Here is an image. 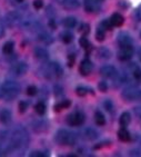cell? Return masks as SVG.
Returning a JSON list of instances; mask_svg holds the SVG:
<instances>
[{
    "label": "cell",
    "instance_id": "6da1fadb",
    "mask_svg": "<svg viewBox=\"0 0 141 157\" xmlns=\"http://www.w3.org/2000/svg\"><path fill=\"white\" fill-rule=\"evenodd\" d=\"M9 142L12 151H21L27 146L28 135L24 128H16L13 132H9Z\"/></svg>",
    "mask_w": 141,
    "mask_h": 157
},
{
    "label": "cell",
    "instance_id": "7a4b0ae2",
    "mask_svg": "<svg viewBox=\"0 0 141 157\" xmlns=\"http://www.w3.org/2000/svg\"><path fill=\"white\" fill-rule=\"evenodd\" d=\"M0 91H1V96L5 99L12 100L20 94V87H19V85L17 82H11V80H7V82H5L1 85Z\"/></svg>",
    "mask_w": 141,
    "mask_h": 157
},
{
    "label": "cell",
    "instance_id": "3957f363",
    "mask_svg": "<svg viewBox=\"0 0 141 157\" xmlns=\"http://www.w3.org/2000/svg\"><path fill=\"white\" fill-rule=\"evenodd\" d=\"M56 142L59 145H65V146H72L75 145L77 142V137L73 133L69 132L67 129H59L54 136Z\"/></svg>",
    "mask_w": 141,
    "mask_h": 157
},
{
    "label": "cell",
    "instance_id": "277c9868",
    "mask_svg": "<svg viewBox=\"0 0 141 157\" xmlns=\"http://www.w3.org/2000/svg\"><path fill=\"white\" fill-rule=\"evenodd\" d=\"M121 96L123 97V99L129 100V101H131V100H138L140 99L141 89H139L137 87H133V86H129V87L123 89Z\"/></svg>",
    "mask_w": 141,
    "mask_h": 157
},
{
    "label": "cell",
    "instance_id": "5b68a950",
    "mask_svg": "<svg viewBox=\"0 0 141 157\" xmlns=\"http://www.w3.org/2000/svg\"><path fill=\"white\" fill-rule=\"evenodd\" d=\"M10 151H11V147L9 142V132L7 130L0 132V155L7 154Z\"/></svg>",
    "mask_w": 141,
    "mask_h": 157
},
{
    "label": "cell",
    "instance_id": "8992f818",
    "mask_svg": "<svg viewBox=\"0 0 141 157\" xmlns=\"http://www.w3.org/2000/svg\"><path fill=\"white\" fill-rule=\"evenodd\" d=\"M84 121V115L81 112H75L70 114L67 118V123L70 126H80L83 124Z\"/></svg>",
    "mask_w": 141,
    "mask_h": 157
},
{
    "label": "cell",
    "instance_id": "52a82bcc",
    "mask_svg": "<svg viewBox=\"0 0 141 157\" xmlns=\"http://www.w3.org/2000/svg\"><path fill=\"white\" fill-rule=\"evenodd\" d=\"M133 47L132 46H124V47H120V50L118 52V58L121 61H127L131 59L133 56Z\"/></svg>",
    "mask_w": 141,
    "mask_h": 157
},
{
    "label": "cell",
    "instance_id": "ba28073f",
    "mask_svg": "<svg viewBox=\"0 0 141 157\" xmlns=\"http://www.w3.org/2000/svg\"><path fill=\"white\" fill-rule=\"evenodd\" d=\"M47 75H46V77H50L51 76H54V77H61L62 76V68H61V66L59 65L58 63H49V66L47 67Z\"/></svg>",
    "mask_w": 141,
    "mask_h": 157
},
{
    "label": "cell",
    "instance_id": "9c48e42d",
    "mask_svg": "<svg viewBox=\"0 0 141 157\" xmlns=\"http://www.w3.org/2000/svg\"><path fill=\"white\" fill-rule=\"evenodd\" d=\"M28 70V65L24 61H20V63H15L12 68L10 69V73L11 75L16 76V77H20V76L24 75V74L27 73Z\"/></svg>",
    "mask_w": 141,
    "mask_h": 157
},
{
    "label": "cell",
    "instance_id": "30bf717a",
    "mask_svg": "<svg viewBox=\"0 0 141 157\" xmlns=\"http://www.w3.org/2000/svg\"><path fill=\"white\" fill-rule=\"evenodd\" d=\"M100 74H101L103 77H106V78H114V77L118 76L117 69H116L113 66H111V65H106V66L101 67Z\"/></svg>",
    "mask_w": 141,
    "mask_h": 157
},
{
    "label": "cell",
    "instance_id": "8fae6325",
    "mask_svg": "<svg viewBox=\"0 0 141 157\" xmlns=\"http://www.w3.org/2000/svg\"><path fill=\"white\" fill-rule=\"evenodd\" d=\"M21 21H22V18L17 12H10L6 17V22L8 24V26H18L21 24Z\"/></svg>",
    "mask_w": 141,
    "mask_h": 157
},
{
    "label": "cell",
    "instance_id": "7c38bea8",
    "mask_svg": "<svg viewBox=\"0 0 141 157\" xmlns=\"http://www.w3.org/2000/svg\"><path fill=\"white\" fill-rule=\"evenodd\" d=\"M79 71H80V74L82 76L90 75V73L92 71V63H91L89 59H83L80 63Z\"/></svg>",
    "mask_w": 141,
    "mask_h": 157
},
{
    "label": "cell",
    "instance_id": "4fadbf2b",
    "mask_svg": "<svg viewBox=\"0 0 141 157\" xmlns=\"http://www.w3.org/2000/svg\"><path fill=\"white\" fill-rule=\"evenodd\" d=\"M81 135H82V137H83L84 139H87V140H95V139H97L98 136H99L98 132H97L96 129L91 128V127L84 128V129L82 130Z\"/></svg>",
    "mask_w": 141,
    "mask_h": 157
},
{
    "label": "cell",
    "instance_id": "5bb4252c",
    "mask_svg": "<svg viewBox=\"0 0 141 157\" xmlns=\"http://www.w3.org/2000/svg\"><path fill=\"white\" fill-rule=\"evenodd\" d=\"M118 44L120 47L132 46V38L127 33H121L118 35Z\"/></svg>",
    "mask_w": 141,
    "mask_h": 157
},
{
    "label": "cell",
    "instance_id": "9a60e30c",
    "mask_svg": "<svg viewBox=\"0 0 141 157\" xmlns=\"http://www.w3.org/2000/svg\"><path fill=\"white\" fill-rule=\"evenodd\" d=\"M59 2L66 9H78L80 7V1L79 0H59Z\"/></svg>",
    "mask_w": 141,
    "mask_h": 157
},
{
    "label": "cell",
    "instance_id": "2e32d148",
    "mask_svg": "<svg viewBox=\"0 0 141 157\" xmlns=\"http://www.w3.org/2000/svg\"><path fill=\"white\" fill-rule=\"evenodd\" d=\"M11 113H10L9 109H1L0 110V121L2 123V124L7 125L9 124L10 121H11Z\"/></svg>",
    "mask_w": 141,
    "mask_h": 157
},
{
    "label": "cell",
    "instance_id": "e0dca14e",
    "mask_svg": "<svg viewBox=\"0 0 141 157\" xmlns=\"http://www.w3.org/2000/svg\"><path fill=\"white\" fill-rule=\"evenodd\" d=\"M98 1L97 0H84V9L87 12H93L98 9Z\"/></svg>",
    "mask_w": 141,
    "mask_h": 157
},
{
    "label": "cell",
    "instance_id": "ac0fdd59",
    "mask_svg": "<svg viewBox=\"0 0 141 157\" xmlns=\"http://www.w3.org/2000/svg\"><path fill=\"white\" fill-rule=\"evenodd\" d=\"M35 56H36V58H38L39 60H47L49 55H48V52H47L45 48L37 47V48H35Z\"/></svg>",
    "mask_w": 141,
    "mask_h": 157
},
{
    "label": "cell",
    "instance_id": "d6986e66",
    "mask_svg": "<svg viewBox=\"0 0 141 157\" xmlns=\"http://www.w3.org/2000/svg\"><path fill=\"white\" fill-rule=\"evenodd\" d=\"M123 21H124V19H123V17L120 13H113L110 18V22L113 27H120V26H122Z\"/></svg>",
    "mask_w": 141,
    "mask_h": 157
},
{
    "label": "cell",
    "instance_id": "ffe728a7",
    "mask_svg": "<svg viewBox=\"0 0 141 157\" xmlns=\"http://www.w3.org/2000/svg\"><path fill=\"white\" fill-rule=\"evenodd\" d=\"M130 121H131V115H130L128 112H124L121 114L120 116V119H119V123L122 127H127L128 125L130 124Z\"/></svg>",
    "mask_w": 141,
    "mask_h": 157
},
{
    "label": "cell",
    "instance_id": "44dd1931",
    "mask_svg": "<svg viewBox=\"0 0 141 157\" xmlns=\"http://www.w3.org/2000/svg\"><path fill=\"white\" fill-rule=\"evenodd\" d=\"M118 137H119V139L122 140V142H129L130 138H131L129 132L126 129V127H122V128L118 132Z\"/></svg>",
    "mask_w": 141,
    "mask_h": 157
},
{
    "label": "cell",
    "instance_id": "7402d4cb",
    "mask_svg": "<svg viewBox=\"0 0 141 157\" xmlns=\"http://www.w3.org/2000/svg\"><path fill=\"white\" fill-rule=\"evenodd\" d=\"M70 106H71V101L68 100V99H65V100H62V101H60V103H58L57 105L54 106V110H56V112H60V110H62V109L69 108Z\"/></svg>",
    "mask_w": 141,
    "mask_h": 157
},
{
    "label": "cell",
    "instance_id": "603a6c76",
    "mask_svg": "<svg viewBox=\"0 0 141 157\" xmlns=\"http://www.w3.org/2000/svg\"><path fill=\"white\" fill-rule=\"evenodd\" d=\"M95 121H96V124L98 125V126H103V125L106 124V118L105 116H103V114H102L101 112H96V114H95Z\"/></svg>",
    "mask_w": 141,
    "mask_h": 157
},
{
    "label": "cell",
    "instance_id": "cb8c5ba5",
    "mask_svg": "<svg viewBox=\"0 0 141 157\" xmlns=\"http://www.w3.org/2000/svg\"><path fill=\"white\" fill-rule=\"evenodd\" d=\"M76 25H77V20H76L75 17H67L63 20V26L66 28H69V29L75 28Z\"/></svg>",
    "mask_w": 141,
    "mask_h": 157
},
{
    "label": "cell",
    "instance_id": "d4e9b609",
    "mask_svg": "<svg viewBox=\"0 0 141 157\" xmlns=\"http://www.w3.org/2000/svg\"><path fill=\"white\" fill-rule=\"evenodd\" d=\"M98 56L101 59H109L111 57V52L110 50H108L107 48H100L98 50Z\"/></svg>",
    "mask_w": 141,
    "mask_h": 157
},
{
    "label": "cell",
    "instance_id": "484cf974",
    "mask_svg": "<svg viewBox=\"0 0 141 157\" xmlns=\"http://www.w3.org/2000/svg\"><path fill=\"white\" fill-rule=\"evenodd\" d=\"M2 52L5 55H11L12 52H13V42L12 41L6 42L2 47Z\"/></svg>",
    "mask_w": 141,
    "mask_h": 157
},
{
    "label": "cell",
    "instance_id": "4316f807",
    "mask_svg": "<svg viewBox=\"0 0 141 157\" xmlns=\"http://www.w3.org/2000/svg\"><path fill=\"white\" fill-rule=\"evenodd\" d=\"M38 37H39V39L41 40V41L46 42V44H50V42L52 41V38L50 37V35L47 33H45V31L40 33L39 35H38Z\"/></svg>",
    "mask_w": 141,
    "mask_h": 157
},
{
    "label": "cell",
    "instance_id": "83f0119b",
    "mask_svg": "<svg viewBox=\"0 0 141 157\" xmlns=\"http://www.w3.org/2000/svg\"><path fill=\"white\" fill-rule=\"evenodd\" d=\"M35 110H36L37 114H39V115H43V114L46 113V105H45V103L39 101V103L35 106Z\"/></svg>",
    "mask_w": 141,
    "mask_h": 157
},
{
    "label": "cell",
    "instance_id": "f1b7e54d",
    "mask_svg": "<svg viewBox=\"0 0 141 157\" xmlns=\"http://www.w3.org/2000/svg\"><path fill=\"white\" fill-rule=\"evenodd\" d=\"M79 42H80V46L82 47L83 49H86L87 52H89L91 49V45H90V42L88 41V39L86 38V37H81L80 40H79Z\"/></svg>",
    "mask_w": 141,
    "mask_h": 157
},
{
    "label": "cell",
    "instance_id": "f546056e",
    "mask_svg": "<svg viewBox=\"0 0 141 157\" xmlns=\"http://www.w3.org/2000/svg\"><path fill=\"white\" fill-rule=\"evenodd\" d=\"M105 29H102L101 27H99L98 29H97V33H96V39L98 40V41H102V40L105 39Z\"/></svg>",
    "mask_w": 141,
    "mask_h": 157
},
{
    "label": "cell",
    "instance_id": "4dcf8cb0",
    "mask_svg": "<svg viewBox=\"0 0 141 157\" xmlns=\"http://www.w3.org/2000/svg\"><path fill=\"white\" fill-rule=\"evenodd\" d=\"M61 39H62V41L65 42V44H69V42L72 41L73 37H72V35L70 33H65L61 35Z\"/></svg>",
    "mask_w": 141,
    "mask_h": 157
},
{
    "label": "cell",
    "instance_id": "1f68e13d",
    "mask_svg": "<svg viewBox=\"0 0 141 157\" xmlns=\"http://www.w3.org/2000/svg\"><path fill=\"white\" fill-rule=\"evenodd\" d=\"M100 27L102 28V29H105V30H110V29H112V25H111L110 20H103L101 22V25H100Z\"/></svg>",
    "mask_w": 141,
    "mask_h": 157
},
{
    "label": "cell",
    "instance_id": "d6a6232c",
    "mask_svg": "<svg viewBox=\"0 0 141 157\" xmlns=\"http://www.w3.org/2000/svg\"><path fill=\"white\" fill-rule=\"evenodd\" d=\"M103 106H105V109L107 110V112H112L113 104H112V101H111V100L106 99L105 101H103Z\"/></svg>",
    "mask_w": 141,
    "mask_h": 157
},
{
    "label": "cell",
    "instance_id": "836d02e7",
    "mask_svg": "<svg viewBox=\"0 0 141 157\" xmlns=\"http://www.w3.org/2000/svg\"><path fill=\"white\" fill-rule=\"evenodd\" d=\"M37 93H38V89L36 86H29L27 88V94L29 96H35V95H37Z\"/></svg>",
    "mask_w": 141,
    "mask_h": 157
},
{
    "label": "cell",
    "instance_id": "e575fe53",
    "mask_svg": "<svg viewBox=\"0 0 141 157\" xmlns=\"http://www.w3.org/2000/svg\"><path fill=\"white\" fill-rule=\"evenodd\" d=\"M132 74H133V77H135V80H138V82H141V69L140 68H135L133 71H132Z\"/></svg>",
    "mask_w": 141,
    "mask_h": 157
},
{
    "label": "cell",
    "instance_id": "d590c367",
    "mask_svg": "<svg viewBox=\"0 0 141 157\" xmlns=\"http://www.w3.org/2000/svg\"><path fill=\"white\" fill-rule=\"evenodd\" d=\"M98 88H99L100 91L106 93V91L108 90V84H107V82H100L99 85H98Z\"/></svg>",
    "mask_w": 141,
    "mask_h": 157
},
{
    "label": "cell",
    "instance_id": "8d00e7d4",
    "mask_svg": "<svg viewBox=\"0 0 141 157\" xmlns=\"http://www.w3.org/2000/svg\"><path fill=\"white\" fill-rule=\"evenodd\" d=\"M76 93H77L78 96H84L88 93V89L86 87H78L76 89Z\"/></svg>",
    "mask_w": 141,
    "mask_h": 157
},
{
    "label": "cell",
    "instance_id": "74e56055",
    "mask_svg": "<svg viewBox=\"0 0 141 157\" xmlns=\"http://www.w3.org/2000/svg\"><path fill=\"white\" fill-rule=\"evenodd\" d=\"M80 31L83 35H87L89 31H90V27H89V25L87 24H83V25H81V27H80Z\"/></svg>",
    "mask_w": 141,
    "mask_h": 157
},
{
    "label": "cell",
    "instance_id": "f35d334b",
    "mask_svg": "<svg viewBox=\"0 0 141 157\" xmlns=\"http://www.w3.org/2000/svg\"><path fill=\"white\" fill-rule=\"evenodd\" d=\"M28 108V104L26 101H20L19 103V112L20 113H24Z\"/></svg>",
    "mask_w": 141,
    "mask_h": 157
},
{
    "label": "cell",
    "instance_id": "ab89813d",
    "mask_svg": "<svg viewBox=\"0 0 141 157\" xmlns=\"http://www.w3.org/2000/svg\"><path fill=\"white\" fill-rule=\"evenodd\" d=\"M40 127H42V128H43V129H47V128H48V126H47V125L45 124V123H37L36 125H35V126H33V129L36 130V132H39V128Z\"/></svg>",
    "mask_w": 141,
    "mask_h": 157
},
{
    "label": "cell",
    "instance_id": "60d3db41",
    "mask_svg": "<svg viewBox=\"0 0 141 157\" xmlns=\"http://www.w3.org/2000/svg\"><path fill=\"white\" fill-rule=\"evenodd\" d=\"M33 7L36 9H41L42 7H43V1L42 0H35L33 1Z\"/></svg>",
    "mask_w": 141,
    "mask_h": 157
},
{
    "label": "cell",
    "instance_id": "b9f144b4",
    "mask_svg": "<svg viewBox=\"0 0 141 157\" xmlns=\"http://www.w3.org/2000/svg\"><path fill=\"white\" fill-rule=\"evenodd\" d=\"M73 63H75V56H73V55H69V56H68V66L72 67Z\"/></svg>",
    "mask_w": 141,
    "mask_h": 157
},
{
    "label": "cell",
    "instance_id": "7bdbcfd3",
    "mask_svg": "<svg viewBox=\"0 0 141 157\" xmlns=\"http://www.w3.org/2000/svg\"><path fill=\"white\" fill-rule=\"evenodd\" d=\"M49 27H50L51 29H56V22H54V19H50V20H49Z\"/></svg>",
    "mask_w": 141,
    "mask_h": 157
},
{
    "label": "cell",
    "instance_id": "ee69618b",
    "mask_svg": "<svg viewBox=\"0 0 141 157\" xmlns=\"http://www.w3.org/2000/svg\"><path fill=\"white\" fill-rule=\"evenodd\" d=\"M30 156H39V157H41V156H45V154H41L40 151H33V153H31L30 154Z\"/></svg>",
    "mask_w": 141,
    "mask_h": 157
},
{
    "label": "cell",
    "instance_id": "f6af8a7d",
    "mask_svg": "<svg viewBox=\"0 0 141 157\" xmlns=\"http://www.w3.org/2000/svg\"><path fill=\"white\" fill-rule=\"evenodd\" d=\"M138 57H139V60L141 61V47L139 48V50H138Z\"/></svg>",
    "mask_w": 141,
    "mask_h": 157
},
{
    "label": "cell",
    "instance_id": "bcb514c9",
    "mask_svg": "<svg viewBox=\"0 0 141 157\" xmlns=\"http://www.w3.org/2000/svg\"><path fill=\"white\" fill-rule=\"evenodd\" d=\"M3 35V29H2V26H1V24H0V37Z\"/></svg>",
    "mask_w": 141,
    "mask_h": 157
},
{
    "label": "cell",
    "instance_id": "7dc6e473",
    "mask_svg": "<svg viewBox=\"0 0 141 157\" xmlns=\"http://www.w3.org/2000/svg\"><path fill=\"white\" fill-rule=\"evenodd\" d=\"M15 1H17L18 3H21V2H24V0H15Z\"/></svg>",
    "mask_w": 141,
    "mask_h": 157
},
{
    "label": "cell",
    "instance_id": "c3c4849f",
    "mask_svg": "<svg viewBox=\"0 0 141 157\" xmlns=\"http://www.w3.org/2000/svg\"><path fill=\"white\" fill-rule=\"evenodd\" d=\"M139 18H140V20H141V9L139 10Z\"/></svg>",
    "mask_w": 141,
    "mask_h": 157
},
{
    "label": "cell",
    "instance_id": "681fc988",
    "mask_svg": "<svg viewBox=\"0 0 141 157\" xmlns=\"http://www.w3.org/2000/svg\"><path fill=\"white\" fill-rule=\"evenodd\" d=\"M97 1H98V2H101V1H103V0H97Z\"/></svg>",
    "mask_w": 141,
    "mask_h": 157
},
{
    "label": "cell",
    "instance_id": "f907efd6",
    "mask_svg": "<svg viewBox=\"0 0 141 157\" xmlns=\"http://www.w3.org/2000/svg\"><path fill=\"white\" fill-rule=\"evenodd\" d=\"M140 144H141V138H140Z\"/></svg>",
    "mask_w": 141,
    "mask_h": 157
},
{
    "label": "cell",
    "instance_id": "816d5d0a",
    "mask_svg": "<svg viewBox=\"0 0 141 157\" xmlns=\"http://www.w3.org/2000/svg\"><path fill=\"white\" fill-rule=\"evenodd\" d=\"M139 100H141V96H140V99H139Z\"/></svg>",
    "mask_w": 141,
    "mask_h": 157
},
{
    "label": "cell",
    "instance_id": "f5cc1de1",
    "mask_svg": "<svg viewBox=\"0 0 141 157\" xmlns=\"http://www.w3.org/2000/svg\"><path fill=\"white\" fill-rule=\"evenodd\" d=\"M140 37H141V33H140Z\"/></svg>",
    "mask_w": 141,
    "mask_h": 157
}]
</instances>
